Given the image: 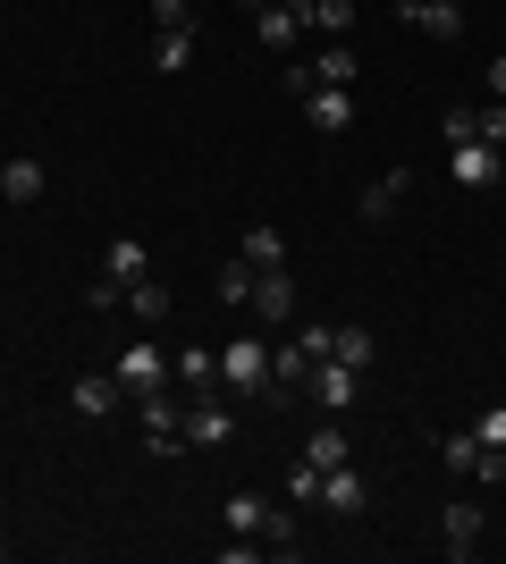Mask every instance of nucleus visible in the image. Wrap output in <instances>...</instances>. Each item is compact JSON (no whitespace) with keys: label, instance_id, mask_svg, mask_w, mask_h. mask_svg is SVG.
I'll return each instance as SVG.
<instances>
[{"label":"nucleus","instance_id":"1","mask_svg":"<svg viewBox=\"0 0 506 564\" xmlns=\"http://www.w3.org/2000/svg\"><path fill=\"white\" fill-rule=\"evenodd\" d=\"M219 522L237 531V540H270V556H304V531H295V506H270L262 489H237L219 506Z\"/></svg>","mask_w":506,"mask_h":564},{"label":"nucleus","instance_id":"2","mask_svg":"<svg viewBox=\"0 0 506 564\" xmlns=\"http://www.w3.org/2000/svg\"><path fill=\"white\" fill-rule=\"evenodd\" d=\"M219 388H228V404L270 397V346L262 337H228V346H219Z\"/></svg>","mask_w":506,"mask_h":564},{"label":"nucleus","instance_id":"3","mask_svg":"<svg viewBox=\"0 0 506 564\" xmlns=\"http://www.w3.org/2000/svg\"><path fill=\"white\" fill-rule=\"evenodd\" d=\"M228 438H237L228 388H203V397H186V447H228Z\"/></svg>","mask_w":506,"mask_h":564},{"label":"nucleus","instance_id":"4","mask_svg":"<svg viewBox=\"0 0 506 564\" xmlns=\"http://www.w3.org/2000/svg\"><path fill=\"white\" fill-rule=\"evenodd\" d=\"M110 379H119V397H127V404L152 397V388H177V379H169V354H161V346H127Z\"/></svg>","mask_w":506,"mask_h":564},{"label":"nucleus","instance_id":"5","mask_svg":"<svg viewBox=\"0 0 506 564\" xmlns=\"http://www.w3.org/2000/svg\"><path fill=\"white\" fill-rule=\"evenodd\" d=\"M439 455H448L456 471H473V480H506V447H489L482 430H448V438H439Z\"/></svg>","mask_w":506,"mask_h":564},{"label":"nucleus","instance_id":"6","mask_svg":"<svg viewBox=\"0 0 506 564\" xmlns=\"http://www.w3.org/2000/svg\"><path fill=\"white\" fill-rule=\"evenodd\" d=\"M304 388H313V404H321V413H346V404L363 397V371H355V362H337V354H321Z\"/></svg>","mask_w":506,"mask_h":564},{"label":"nucleus","instance_id":"7","mask_svg":"<svg viewBox=\"0 0 506 564\" xmlns=\"http://www.w3.org/2000/svg\"><path fill=\"white\" fill-rule=\"evenodd\" d=\"M397 18L422 25L431 43H464V9H456V0H397Z\"/></svg>","mask_w":506,"mask_h":564},{"label":"nucleus","instance_id":"8","mask_svg":"<svg viewBox=\"0 0 506 564\" xmlns=\"http://www.w3.org/2000/svg\"><path fill=\"white\" fill-rule=\"evenodd\" d=\"M254 321H270V329L295 321V279L288 270H254Z\"/></svg>","mask_w":506,"mask_h":564},{"label":"nucleus","instance_id":"9","mask_svg":"<svg viewBox=\"0 0 506 564\" xmlns=\"http://www.w3.org/2000/svg\"><path fill=\"white\" fill-rule=\"evenodd\" d=\"M304 118H313L321 135H355V94H346V85H313V94H304Z\"/></svg>","mask_w":506,"mask_h":564},{"label":"nucleus","instance_id":"10","mask_svg":"<svg viewBox=\"0 0 506 564\" xmlns=\"http://www.w3.org/2000/svg\"><path fill=\"white\" fill-rule=\"evenodd\" d=\"M321 506L355 522L363 506H372V489H363V471H355V464H330V471H321Z\"/></svg>","mask_w":506,"mask_h":564},{"label":"nucleus","instance_id":"11","mask_svg":"<svg viewBox=\"0 0 506 564\" xmlns=\"http://www.w3.org/2000/svg\"><path fill=\"white\" fill-rule=\"evenodd\" d=\"M448 169H456V186H498V143H448Z\"/></svg>","mask_w":506,"mask_h":564},{"label":"nucleus","instance_id":"12","mask_svg":"<svg viewBox=\"0 0 506 564\" xmlns=\"http://www.w3.org/2000/svg\"><path fill=\"white\" fill-rule=\"evenodd\" d=\"M68 413H85V422H110V413H119V379L110 371H85L68 388Z\"/></svg>","mask_w":506,"mask_h":564},{"label":"nucleus","instance_id":"13","mask_svg":"<svg viewBox=\"0 0 506 564\" xmlns=\"http://www.w3.org/2000/svg\"><path fill=\"white\" fill-rule=\"evenodd\" d=\"M169 379H177L186 397H203V388H219V354L212 346H177L169 354Z\"/></svg>","mask_w":506,"mask_h":564},{"label":"nucleus","instance_id":"14","mask_svg":"<svg viewBox=\"0 0 506 564\" xmlns=\"http://www.w3.org/2000/svg\"><path fill=\"white\" fill-rule=\"evenodd\" d=\"M295 34H304V18H295L288 0H262V9H254V43L262 51H295Z\"/></svg>","mask_w":506,"mask_h":564},{"label":"nucleus","instance_id":"15","mask_svg":"<svg viewBox=\"0 0 506 564\" xmlns=\"http://www.w3.org/2000/svg\"><path fill=\"white\" fill-rule=\"evenodd\" d=\"M439 531H448V556H473V547H482V531H489V514L482 506H448V514H439Z\"/></svg>","mask_w":506,"mask_h":564},{"label":"nucleus","instance_id":"16","mask_svg":"<svg viewBox=\"0 0 506 564\" xmlns=\"http://www.w3.org/2000/svg\"><path fill=\"white\" fill-rule=\"evenodd\" d=\"M406 186H413L406 169H388V177H372V186H363V203H355V212H363V219H372V228H380V219H388V212H397V203H406Z\"/></svg>","mask_w":506,"mask_h":564},{"label":"nucleus","instance_id":"17","mask_svg":"<svg viewBox=\"0 0 506 564\" xmlns=\"http://www.w3.org/2000/svg\"><path fill=\"white\" fill-rule=\"evenodd\" d=\"M355 76H363L355 43H321V59H313V85H346V94H355Z\"/></svg>","mask_w":506,"mask_h":564},{"label":"nucleus","instance_id":"18","mask_svg":"<svg viewBox=\"0 0 506 564\" xmlns=\"http://www.w3.org/2000/svg\"><path fill=\"white\" fill-rule=\"evenodd\" d=\"M152 270V253H144V236H119V245H110V261H101V279H119V286H136Z\"/></svg>","mask_w":506,"mask_h":564},{"label":"nucleus","instance_id":"19","mask_svg":"<svg viewBox=\"0 0 506 564\" xmlns=\"http://www.w3.org/2000/svg\"><path fill=\"white\" fill-rule=\"evenodd\" d=\"M245 261H254V270H288V236L279 228H262V219H254V228H245V245H237Z\"/></svg>","mask_w":506,"mask_h":564},{"label":"nucleus","instance_id":"20","mask_svg":"<svg viewBox=\"0 0 506 564\" xmlns=\"http://www.w3.org/2000/svg\"><path fill=\"white\" fill-rule=\"evenodd\" d=\"M127 312H136L144 329H161V321H169V286H161V279H152V270H144V279L127 286Z\"/></svg>","mask_w":506,"mask_h":564},{"label":"nucleus","instance_id":"21","mask_svg":"<svg viewBox=\"0 0 506 564\" xmlns=\"http://www.w3.org/2000/svg\"><path fill=\"white\" fill-rule=\"evenodd\" d=\"M330 354H337V362H355V371H372V354H380V337L346 321V329H330Z\"/></svg>","mask_w":506,"mask_h":564},{"label":"nucleus","instance_id":"22","mask_svg":"<svg viewBox=\"0 0 506 564\" xmlns=\"http://www.w3.org/2000/svg\"><path fill=\"white\" fill-rule=\"evenodd\" d=\"M212 295H219V304H254V261H219V279H212Z\"/></svg>","mask_w":506,"mask_h":564},{"label":"nucleus","instance_id":"23","mask_svg":"<svg viewBox=\"0 0 506 564\" xmlns=\"http://www.w3.org/2000/svg\"><path fill=\"white\" fill-rule=\"evenodd\" d=\"M304 455H313L321 471H330V464H355V447H346V430H337V422H321L313 438H304Z\"/></svg>","mask_w":506,"mask_h":564},{"label":"nucleus","instance_id":"24","mask_svg":"<svg viewBox=\"0 0 506 564\" xmlns=\"http://www.w3.org/2000/svg\"><path fill=\"white\" fill-rule=\"evenodd\" d=\"M0 194H9V203H34V194H43V161H9L0 169Z\"/></svg>","mask_w":506,"mask_h":564},{"label":"nucleus","instance_id":"25","mask_svg":"<svg viewBox=\"0 0 506 564\" xmlns=\"http://www.w3.org/2000/svg\"><path fill=\"white\" fill-rule=\"evenodd\" d=\"M186 59H194V34H161L152 43V68L161 76H186Z\"/></svg>","mask_w":506,"mask_h":564},{"label":"nucleus","instance_id":"26","mask_svg":"<svg viewBox=\"0 0 506 564\" xmlns=\"http://www.w3.org/2000/svg\"><path fill=\"white\" fill-rule=\"evenodd\" d=\"M473 143H498L506 152V101H482V110H473Z\"/></svg>","mask_w":506,"mask_h":564},{"label":"nucleus","instance_id":"27","mask_svg":"<svg viewBox=\"0 0 506 564\" xmlns=\"http://www.w3.org/2000/svg\"><path fill=\"white\" fill-rule=\"evenodd\" d=\"M313 25L330 34V43H346V25H355V0H321V9H313Z\"/></svg>","mask_w":506,"mask_h":564},{"label":"nucleus","instance_id":"28","mask_svg":"<svg viewBox=\"0 0 506 564\" xmlns=\"http://www.w3.org/2000/svg\"><path fill=\"white\" fill-rule=\"evenodd\" d=\"M313 497H321V464L304 455V464L288 471V506H313Z\"/></svg>","mask_w":506,"mask_h":564},{"label":"nucleus","instance_id":"29","mask_svg":"<svg viewBox=\"0 0 506 564\" xmlns=\"http://www.w3.org/2000/svg\"><path fill=\"white\" fill-rule=\"evenodd\" d=\"M152 25H161V34H194V9L186 0H152Z\"/></svg>","mask_w":506,"mask_h":564},{"label":"nucleus","instance_id":"30","mask_svg":"<svg viewBox=\"0 0 506 564\" xmlns=\"http://www.w3.org/2000/svg\"><path fill=\"white\" fill-rule=\"evenodd\" d=\"M473 430H482L489 447H506V404H482V422H473Z\"/></svg>","mask_w":506,"mask_h":564},{"label":"nucleus","instance_id":"31","mask_svg":"<svg viewBox=\"0 0 506 564\" xmlns=\"http://www.w3.org/2000/svg\"><path fill=\"white\" fill-rule=\"evenodd\" d=\"M489 101H506V51L489 59Z\"/></svg>","mask_w":506,"mask_h":564},{"label":"nucleus","instance_id":"32","mask_svg":"<svg viewBox=\"0 0 506 564\" xmlns=\"http://www.w3.org/2000/svg\"><path fill=\"white\" fill-rule=\"evenodd\" d=\"M288 9H295V18H304V25H313V9H321V0H288Z\"/></svg>","mask_w":506,"mask_h":564},{"label":"nucleus","instance_id":"33","mask_svg":"<svg viewBox=\"0 0 506 564\" xmlns=\"http://www.w3.org/2000/svg\"><path fill=\"white\" fill-rule=\"evenodd\" d=\"M498 186H506V152H498Z\"/></svg>","mask_w":506,"mask_h":564},{"label":"nucleus","instance_id":"34","mask_svg":"<svg viewBox=\"0 0 506 564\" xmlns=\"http://www.w3.org/2000/svg\"><path fill=\"white\" fill-rule=\"evenodd\" d=\"M0 556H9V547H0Z\"/></svg>","mask_w":506,"mask_h":564}]
</instances>
